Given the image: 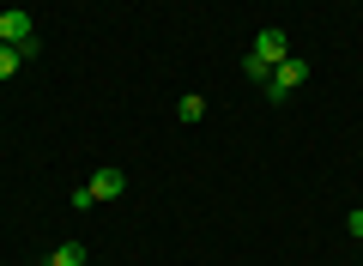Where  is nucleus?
I'll return each mask as SVG.
<instances>
[{
	"mask_svg": "<svg viewBox=\"0 0 363 266\" xmlns=\"http://www.w3.org/2000/svg\"><path fill=\"white\" fill-rule=\"evenodd\" d=\"M303 79H309V61H297V55H291V61H279V67L267 73V97H272V103H279V97H291V91H297Z\"/></svg>",
	"mask_w": 363,
	"mask_h": 266,
	"instance_id": "obj_1",
	"label": "nucleus"
},
{
	"mask_svg": "<svg viewBox=\"0 0 363 266\" xmlns=\"http://www.w3.org/2000/svg\"><path fill=\"white\" fill-rule=\"evenodd\" d=\"M248 55L267 61V67H279V61H291V37H285V31H260V37L248 43Z\"/></svg>",
	"mask_w": 363,
	"mask_h": 266,
	"instance_id": "obj_2",
	"label": "nucleus"
},
{
	"mask_svg": "<svg viewBox=\"0 0 363 266\" xmlns=\"http://www.w3.org/2000/svg\"><path fill=\"white\" fill-rule=\"evenodd\" d=\"M0 43H13V49L37 43V25H30V13H0Z\"/></svg>",
	"mask_w": 363,
	"mask_h": 266,
	"instance_id": "obj_3",
	"label": "nucleus"
},
{
	"mask_svg": "<svg viewBox=\"0 0 363 266\" xmlns=\"http://www.w3.org/2000/svg\"><path fill=\"white\" fill-rule=\"evenodd\" d=\"M85 188H91V200H121V188H128V176H121V170H97V176H91Z\"/></svg>",
	"mask_w": 363,
	"mask_h": 266,
	"instance_id": "obj_4",
	"label": "nucleus"
},
{
	"mask_svg": "<svg viewBox=\"0 0 363 266\" xmlns=\"http://www.w3.org/2000/svg\"><path fill=\"white\" fill-rule=\"evenodd\" d=\"M49 266H85V248H79V242H61V248H55V260Z\"/></svg>",
	"mask_w": 363,
	"mask_h": 266,
	"instance_id": "obj_5",
	"label": "nucleus"
},
{
	"mask_svg": "<svg viewBox=\"0 0 363 266\" xmlns=\"http://www.w3.org/2000/svg\"><path fill=\"white\" fill-rule=\"evenodd\" d=\"M18 67H25V55H18L13 43H0V79H6V73H18Z\"/></svg>",
	"mask_w": 363,
	"mask_h": 266,
	"instance_id": "obj_6",
	"label": "nucleus"
},
{
	"mask_svg": "<svg viewBox=\"0 0 363 266\" xmlns=\"http://www.w3.org/2000/svg\"><path fill=\"white\" fill-rule=\"evenodd\" d=\"M242 73L255 79V85H267V73H272V67H267V61H255V55H242Z\"/></svg>",
	"mask_w": 363,
	"mask_h": 266,
	"instance_id": "obj_7",
	"label": "nucleus"
},
{
	"mask_svg": "<svg viewBox=\"0 0 363 266\" xmlns=\"http://www.w3.org/2000/svg\"><path fill=\"white\" fill-rule=\"evenodd\" d=\"M206 115V97H182V121H200Z\"/></svg>",
	"mask_w": 363,
	"mask_h": 266,
	"instance_id": "obj_8",
	"label": "nucleus"
},
{
	"mask_svg": "<svg viewBox=\"0 0 363 266\" xmlns=\"http://www.w3.org/2000/svg\"><path fill=\"white\" fill-rule=\"evenodd\" d=\"M345 230H351V236L363 242V212H351V218H345Z\"/></svg>",
	"mask_w": 363,
	"mask_h": 266,
	"instance_id": "obj_9",
	"label": "nucleus"
}]
</instances>
